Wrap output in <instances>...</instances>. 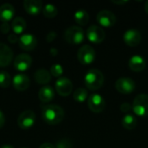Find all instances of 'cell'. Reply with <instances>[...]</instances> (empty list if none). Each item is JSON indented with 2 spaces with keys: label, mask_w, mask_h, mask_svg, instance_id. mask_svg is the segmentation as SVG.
I'll list each match as a JSON object with an SVG mask.
<instances>
[{
  "label": "cell",
  "mask_w": 148,
  "mask_h": 148,
  "mask_svg": "<svg viewBox=\"0 0 148 148\" xmlns=\"http://www.w3.org/2000/svg\"><path fill=\"white\" fill-rule=\"evenodd\" d=\"M73 97H74L75 101H76L77 102H83L88 98V92H87L86 88H79L74 92Z\"/></svg>",
  "instance_id": "cell-26"
},
{
  "label": "cell",
  "mask_w": 148,
  "mask_h": 148,
  "mask_svg": "<svg viewBox=\"0 0 148 148\" xmlns=\"http://www.w3.org/2000/svg\"><path fill=\"white\" fill-rule=\"evenodd\" d=\"M115 88L118 92L127 95L132 93L135 88V82L129 77L119 78L115 82Z\"/></svg>",
  "instance_id": "cell-9"
},
{
  "label": "cell",
  "mask_w": 148,
  "mask_h": 148,
  "mask_svg": "<svg viewBox=\"0 0 148 148\" xmlns=\"http://www.w3.org/2000/svg\"><path fill=\"white\" fill-rule=\"evenodd\" d=\"M87 38L93 43H101L106 37L104 29L98 25H91L86 32Z\"/></svg>",
  "instance_id": "cell-6"
},
{
  "label": "cell",
  "mask_w": 148,
  "mask_h": 148,
  "mask_svg": "<svg viewBox=\"0 0 148 148\" xmlns=\"http://www.w3.org/2000/svg\"><path fill=\"white\" fill-rule=\"evenodd\" d=\"M77 58L82 64H90L95 61V51L92 46L85 44L79 49L77 52Z\"/></svg>",
  "instance_id": "cell-5"
},
{
  "label": "cell",
  "mask_w": 148,
  "mask_h": 148,
  "mask_svg": "<svg viewBox=\"0 0 148 148\" xmlns=\"http://www.w3.org/2000/svg\"><path fill=\"white\" fill-rule=\"evenodd\" d=\"M132 108H132L131 104L128 103V102H124V103H122V104L121 105V107H120V109H121V111L122 113H128L129 111H131Z\"/></svg>",
  "instance_id": "cell-30"
},
{
  "label": "cell",
  "mask_w": 148,
  "mask_h": 148,
  "mask_svg": "<svg viewBox=\"0 0 148 148\" xmlns=\"http://www.w3.org/2000/svg\"><path fill=\"white\" fill-rule=\"evenodd\" d=\"M146 60L140 55L133 56L128 62V66L131 70L134 72H140L146 68Z\"/></svg>",
  "instance_id": "cell-18"
},
{
  "label": "cell",
  "mask_w": 148,
  "mask_h": 148,
  "mask_svg": "<svg viewBox=\"0 0 148 148\" xmlns=\"http://www.w3.org/2000/svg\"><path fill=\"white\" fill-rule=\"evenodd\" d=\"M57 13H58L57 8L52 3H48V4L44 5L42 8V14L44 16H46L48 18H53V17L56 16Z\"/></svg>",
  "instance_id": "cell-25"
},
{
  "label": "cell",
  "mask_w": 148,
  "mask_h": 148,
  "mask_svg": "<svg viewBox=\"0 0 148 148\" xmlns=\"http://www.w3.org/2000/svg\"><path fill=\"white\" fill-rule=\"evenodd\" d=\"M13 60V51L5 43L0 42V67L9 66Z\"/></svg>",
  "instance_id": "cell-12"
},
{
  "label": "cell",
  "mask_w": 148,
  "mask_h": 148,
  "mask_svg": "<svg viewBox=\"0 0 148 148\" xmlns=\"http://www.w3.org/2000/svg\"><path fill=\"white\" fill-rule=\"evenodd\" d=\"M26 26H27V24H26L25 20L21 16H17L12 20L11 27H12V29L16 35L22 34L25 30Z\"/></svg>",
  "instance_id": "cell-22"
},
{
  "label": "cell",
  "mask_w": 148,
  "mask_h": 148,
  "mask_svg": "<svg viewBox=\"0 0 148 148\" xmlns=\"http://www.w3.org/2000/svg\"><path fill=\"white\" fill-rule=\"evenodd\" d=\"M15 14V9L10 3H3L0 6V20L3 23L10 21Z\"/></svg>",
  "instance_id": "cell-19"
},
{
  "label": "cell",
  "mask_w": 148,
  "mask_h": 148,
  "mask_svg": "<svg viewBox=\"0 0 148 148\" xmlns=\"http://www.w3.org/2000/svg\"><path fill=\"white\" fill-rule=\"evenodd\" d=\"M50 74L52 76L60 78L63 74V68L60 64H53L50 68Z\"/></svg>",
  "instance_id": "cell-28"
},
{
  "label": "cell",
  "mask_w": 148,
  "mask_h": 148,
  "mask_svg": "<svg viewBox=\"0 0 148 148\" xmlns=\"http://www.w3.org/2000/svg\"><path fill=\"white\" fill-rule=\"evenodd\" d=\"M4 122H5V117H4V114H3V112L0 110V128H2L4 125Z\"/></svg>",
  "instance_id": "cell-34"
},
{
  "label": "cell",
  "mask_w": 148,
  "mask_h": 148,
  "mask_svg": "<svg viewBox=\"0 0 148 148\" xmlns=\"http://www.w3.org/2000/svg\"><path fill=\"white\" fill-rule=\"evenodd\" d=\"M123 39L127 45L130 47H134L140 44L141 41V34L139 30L135 29H130L124 33Z\"/></svg>",
  "instance_id": "cell-14"
},
{
  "label": "cell",
  "mask_w": 148,
  "mask_h": 148,
  "mask_svg": "<svg viewBox=\"0 0 148 148\" xmlns=\"http://www.w3.org/2000/svg\"><path fill=\"white\" fill-rule=\"evenodd\" d=\"M23 7L26 12L29 15H38L42 10V3L39 0H25L23 2Z\"/></svg>",
  "instance_id": "cell-17"
},
{
  "label": "cell",
  "mask_w": 148,
  "mask_h": 148,
  "mask_svg": "<svg viewBox=\"0 0 148 148\" xmlns=\"http://www.w3.org/2000/svg\"><path fill=\"white\" fill-rule=\"evenodd\" d=\"M84 82L87 88L93 91L97 90L101 88L104 83V75L101 70L97 69H91L86 73Z\"/></svg>",
  "instance_id": "cell-2"
},
{
  "label": "cell",
  "mask_w": 148,
  "mask_h": 148,
  "mask_svg": "<svg viewBox=\"0 0 148 148\" xmlns=\"http://www.w3.org/2000/svg\"><path fill=\"white\" fill-rule=\"evenodd\" d=\"M56 32H55V31H50V32H49V33L47 34V36H46V41H47L48 42H53V41L56 39Z\"/></svg>",
  "instance_id": "cell-32"
},
{
  "label": "cell",
  "mask_w": 148,
  "mask_h": 148,
  "mask_svg": "<svg viewBox=\"0 0 148 148\" xmlns=\"http://www.w3.org/2000/svg\"><path fill=\"white\" fill-rule=\"evenodd\" d=\"M32 63V58L29 55L23 53L18 55L14 60V67L18 71L27 70Z\"/></svg>",
  "instance_id": "cell-15"
},
{
  "label": "cell",
  "mask_w": 148,
  "mask_h": 148,
  "mask_svg": "<svg viewBox=\"0 0 148 148\" xmlns=\"http://www.w3.org/2000/svg\"><path fill=\"white\" fill-rule=\"evenodd\" d=\"M64 39L71 44H79L85 39V33L82 28L76 25L69 27L64 32Z\"/></svg>",
  "instance_id": "cell-3"
},
{
  "label": "cell",
  "mask_w": 148,
  "mask_h": 148,
  "mask_svg": "<svg viewBox=\"0 0 148 148\" xmlns=\"http://www.w3.org/2000/svg\"><path fill=\"white\" fill-rule=\"evenodd\" d=\"M121 124L124 128H126L127 130H133L136 127L137 119L134 115L127 114L123 117V119L121 121Z\"/></svg>",
  "instance_id": "cell-23"
},
{
  "label": "cell",
  "mask_w": 148,
  "mask_h": 148,
  "mask_svg": "<svg viewBox=\"0 0 148 148\" xmlns=\"http://www.w3.org/2000/svg\"><path fill=\"white\" fill-rule=\"evenodd\" d=\"M96 19H97V22L100 23L101 26L106 27V28L112 27L116 23V16H115V15L112 11L108 10H101L97 14Z\"/></svg>",
  "instance_id": "cell-8"
},
{
  "label": "cell",
  "mask_w": 148,
  "mask_h": 148,
  "mask_svg": "<svg viewBox=\"0 0 148 148\" xmlns=\"http://www.w3.org/2000/svg\"><path fill=\"white\" fill-rule=\"evenodd\" d=\"M10 29V25H9L8 23H3L1 24V26H0V31H1L3 34H7V33H9Z\"/></svg>",
  "instance_id": "cell-31"
},
{
  "label": "cell",
  "mask_w": 148,
  "mask_h": 148,
  "mask_svg": "<svg viewBox=\"0 0 148 148\" xmlns=\"http://www.w3.org/2000/svg\"><path fill=\"white\" fill-rule=\"evenodd\" d=\"M11 83V77L10 74L6 71L0 72V87L1 88H8Z\"/></svg>",
  "instance_id": "cell-27"
},
{
  "label": "cell",
  "mask_w": 148,
  "mask_h": 148,
  "mask_svg": "<svg viewBox=\"0 0 148 148\" xmlns=\"http://www.w3.org/2000/svg\"><path fill=\"white\" fill-rule=\"evenodd\" d=\"M39 148H56V146H54L51 143H43L40 146Z\"/></svg>",
  "instance_id": "cell-35"
},
{
  "label": "cell",
  "mask_w": 148,
  "mask_h": 148,
  "mask_svg": "<svg viewBox=\"0 0 148 148\" xmlns=\"http://www.w3.org/2000/svg\"><path fill=\"white\" fill-rule=\"evenodd\" d=\"M36 121V114L31 110H25L23 111L17 119V124L20 128L26 130L30 128Z\"/></svg>",
  "instance_id": "cell-10"
},
{
  "label": "cell",
  "mask_w": 148,
  "mask_h": 148,
  "mask_svg": "<svg viewBox=\"0 0 148 148\" xmlns=\"http://www.w3.org/2000/svg\"><path fill=\"white\" fill-rule=\"evenodd\" d=\"M18 43L22 49L29 51L35 49L37 44V40L32 34H23L19 37Z\"/></svg>",
  "instance_id": "cell-13"
},
{
  "label": "cell",
  "mask_w": 148,
  "mask_h": 148,
  "mask_svg": "<svg viewBox=\"0 0 148 148\" xmlns=\"http://www.w3.org/2000/svg\"><path fill=\"white\" fill-rule=\"evenodd\" d=\"M74 18L76 23H78L79 25H86L88 23L89 16L85 10H78L77 11H75Z\"/></svg>",
  "instance_id": "cell-24"
},
{
  "label": "cell",
  "mask_w": 148,
  "mask_h": 148,
  "mask_svg": "<svg viewBox=\"0 0 148 148\" xmlns=\"http://www.w3.org/2000/svg\"><path fill=\"white\" fill-rule=\"evenodd\" d=\"M39 100L43 103H48L51 101L55 97V91L52 87L50 86H44L42 87L38 93Z\"/></svg>",
  "instance_id": "cell-21"
},
{
  "label": "cell",
  "mask_w": 148,
  "mask_h": 148,
  "mask_svg": "<svg viewBox=\"0 0 148 148\" xmlns=\"http://www.w3.org/2000/svg\"><path fill=\"white\" fill-rule=\"evenodd\" d=\"M49 52H50V55H51L52 56H56L58 54V50H57L56 48H51Z\"/></svg>",
  "instance_id": "cell-37"
},
{
  "label": "cell",
  "mask_w": 148,
  "mask_h": 148,
  "mask_svg": "<svg viewBox=\"0 0 148 148\" xmlns=\"http://www.w3.org/2000/svg\"><path fill=\"white\" fill-rule=\"evenodd\" d=\"M112 3H115V4H121V5H123V4H125V3H128V1L127 0H113L112 1Z\"/></svg>",
  "instance_id": "cell-36"
},
{
  "label": "cell",
  "mask_w": 148,
  "mask_h": 148,
  "mask_svg": "<svg viewBox=\"0 0 148 148\" xmlns=\"http://www.w3.org/2000/svg\"><path fill=\"white\" fill-rule=\"evenodd\" d=\"M30 84L29 78L23 74L16 75L13 78V87L17 91H25Z\"/></svg>",
  "instance_id": "cell-16"
},
{
  "label": "cell",
  "mask_w": 148,
  "mask_h": 148,
  "mask_svg": "<svg viewBox=\"0 0 148 148\" xmlns=\"http://www.w3.org/2000/svg\"><path fill=\"white\" fill-rule=\"evenodd\" d=\"M145 10H146V12L148 14V1H147L145 3Z\"/></svg>",
  "instance_id": "cell-39"
},
{
  "label": "cell",
  "mask_w": 148,
  "mask_h": 148,
  "mask_svg": "<svg viewBox=\"0 0 148 148\" xmlns=\"http://www.w3.org/2000/svg\"><path fill=\"white\" fill-rule=\"evenodd\" d=\"M132 109L134 114L140 117L148 116V95L140 94L138 95L133 102Z\"/></svg>",
  "instance_id": "cell-4"
},
{
  "label": "cell",
  "mask_w": 148,
  "mask_h": 148,
  "mask_svg": "<svg viewBox=\"0 0 148 148\" xmlns=\"http://www.w3.org/2000/svg\"><path fill=\"white\" fill-rule=\"evenodd\" d=\"M42 117L47 124L57 125L63 120L64 111L58 105H45L42 108Z\"/></svg>",
  "instance_id": "cell-1"
},
{
  "label": "cell",
  "mask_w": 148,
  "mask_h": 148,
  "mask_svg": "<svg viewBox=\"0 0 148 148\" xmlns=\"http://www.w3.org/2000/svg\"><path fill=\"white\" fill-rule=\"evenodd\" d=\"M56 148H73V144L69 139H62L56 142Z\"/></svg>",
  "instance_id": "cell-29"
},
{
  "label": "cell",
  "mask_w": 148,
  "mask_h": 148,
  "mask_svg": "<svg viewBox=\"0 0 148 148\" xmlns=\"http://www.w3.org/2000/svg\"><path fill=\"white\" fill-rule=\"evenodd\" d=\"M0 148H14L11 145H3Z\"/></svg>",
  "instance_id": "cell-38"
},
{
  "label": "cell",
  "mask_w": 148,
  "mask_h": 148,
  "mask_svg": "<svg viewBox=\"0 0 148 148\" xmlns=\"http://www.w3.org/2000/svg\"><path fill=\"white\" fill-rule=\"evenodd\" d=\"M22 148H27V147H22Z\"/></svg>",
  "instance_id": "cell-40"
},
{
  "label": "cell",
  "mask_w": 148,
  "mask_h": 148,
  "mask_svg": "<svg viewBox=\"0 0 148 148\" xmlns=\"http://www.w3.org/2000/svg\"><path fill=\"white\" fill-rule=\"evenodd\" d=\"M7 39H8V41H9L10 43H15V42H16L19 40V37L14 33V34H10V35L8 36Z\"/></svg>",
  "instance_id": "cell-33"
},
{
  "label": "cell",
  "mask_w": 148,
  "mask_h": 148,
  "mask_svg": "<svg viewBox=\"0 0 148 148\" xmlns=\"http://www.w3.org/2000/svg\"><path fill=\"white\" fill-rule=\"evenodd\" d=\"M88 106L94 113H101L106 108V101L99 94H93L88 99Z\"/></svg>",
  "instance_id": "cell-7"
},
{
  "label": "cell",
  "mask_w": 148,
  "mask_h": 148,
  "mask_svg": "<svg viewBox=\"0 0 148 148\" xmlns=\"http://www.w3.org/2000/svg\"><path fill=\"white\" fill-rule=\"evenodd\" d=\"M56 90L62 96H68L73 90L72 82L67 77H60L56 82Z\"/></svg>",
  "instance_id": "cell-11"
},
{
  "label": "cell",
  "mask_w": 148,
  "mask_h": 148,
  "mask_svg": "<svg viewBox=\"0 0 148 148\" xmlns=\"http://www.w3.org/2000/svg\"><path fill=\"white\" fill-rule=\"evenodd\" d=\"M51 74L49 71H48L45 69H38L35 74H34V78L36 83L41 84V85H45L49 83L51 81Z\"/></svg>",
  "instance_id": "cell-20"
}]
</instances>
